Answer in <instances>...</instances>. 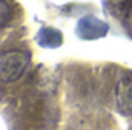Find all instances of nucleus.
Segmentation results:
<instances>
[{
  "mask_svg": "<svg viewBox=\"0 0 132 130\" xmlns=\"http://www.w3.org/2000/svg\"><path fill=\"white\" fill-rule=\"evenodd\" d=\"M31 63V57L25 51L8 49L0 52V81L2 83H14L23 77L28 66Z\"/></svg>",
  "mask_w": 132,
  "mask_h": 130,
  "instance_id": "nucleus-1",
  "label": "nucleus"
},
{
  "mask_svg": "<svg viewBox=\"0 0 132 130\" xmlns=\"http://www.w3.org/2000/svg\"><path fill=\"white\" fill-rule=\"evenodd\" d=\"M115 106L125 116H132V75H125L115 86Z\"/></svg>",
  "mask_w": 132,
  "mask_h": 130,
  "instance_id": "nucleus-2",
  "label": "nucleus"
},
{
  "mask_svg": "<svg viewBox=\"0 0 132 130\" xmlns=\"http://www.w3.org/2000/svg\"><path fill=\"white\" fill-rule=\"evenodd\" d=\"M77 31L85 38H95V37H100L108 31V25L101 23L100 20L94 18V17H86L80 22Z\"/></svg>",
  "mask_w": 132,
  "mask_h": 130,
  "instance_id": "nucleus-3",
  "label": "nucleus"
},
{
  "mask_svg": "<svg viewBox=\"0 0 132 130\" xmlns=\"http://www.w3.org/2000/svg\"><path fill=\"white\" fill-rule=\"evenodd\" d=\"M12 18V9L5 0H0V29H3Z\"/></svg>",
  "mask_w": 132,
  "mask_h": 130,
  "instance_id": "nucleus-4",
  "label": "nucleus"
}]
</instances>
